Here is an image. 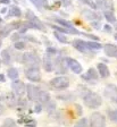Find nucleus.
<instances>
[{
    "label": "nucleus",
    "mask_w": 117,
    "mask_h": 127,
    "mask_svg": "<svg viewBox=\"0 0 117 127\" xmlns=\"http://www.w3.org/2000/svg\"><path fill=\"white\" fill-rule=\"evenodd\" d=\"M25 17H26L27 22L22 23V25H23L25 29H35V30H39V31L45 32V27H44V25H43V23L38 18L37 16H35L31 10L26 11Z\"/></svg>",
    "instance_id": "f257e3e1"
},
{
    "label": "nucleus",
    "mask_w": 117,
    "mask_h": 127,
    "mask_svg": "<svg viewBox=\"0 0 117 127\" xmlns=\"http://www.w3.org/2000/svg\"><path fill=\"white\" fill-rule=\"evenodd\" d=\"M83 101H84L85 106L90 109H96L102 104V99L100 95L94 92H91V91L85 92V94L83 95Z\"/></svg>",
    "instance_id": "f03ea898"
},
{
    "label": "nucleus",
    "mask_w": 117,
    "mask_h": 127,
    "mask_svg": "<svg viewBox=\"0 0 117 127\" xmlns=\"http://www.w3.org/2000/svg\"><path fill=\"white\" fill-rule=\"evenodd\" d=\"M22 64L26 65L29 68H39L41 64V59L37 53L27 52L22 56Z\"/></svg>",
    "instance_id": "7ed1b4c3"
},
{
    "label": "nucleus",
    "mask_w": 117,
    "mask_h": 127,
    "mask_svg": "<svg viewBox=\"0 0 117 127\" xmlns=\"http://www.w3.org/2000/svg\"><path fill=\"white\" fill-rule=\"evenodd\" d=\"M50 85L57 90H64V89H67L69 86V79L64 76L55 77L50 81Z\"/></svg>",
    "instance_id": "20e7f679"
},
{
    "label": "nucleus",
    "mask_w": 117,
    "mask_h": 127,
    "mask_svg": "<svg viewBox=\"0 0 117 127\" xmlns=\"http://www.w3.org/2000/svg\"><path fill=\"white\" fill-rule=\"evenodd\" d=\"M91 127H106V118L100 112H94L90 117Z\"/></svg>",
    "instance_id": "39448f33"
},
{
    "label": "nucleus",
    "mask_w": 117,
    "mask_h": 127,
    "mask_svg": "<svg viewBox=\"0 0 117 127\" xmlns=\"http://www.w3.org/2000/svg\"><path fill=\"white\" fill-rule=\"evenodd\" d=\"M104 94L112 102L117 103V86H115L114 84L106 85V87H105V90H104Z\"/></svg>",
    "instance_id": "423d86ee"
},
{
    "label": "nucleus",
    "mask_w": 117,
    "mask_h": 127,
    "mask_svg": "<svg viewBox=\"0 0 117 127\" xmlns=\"http://www.w3.org/2000/svg\"><path fill=\"white\" fill-rule=\"evenodd\" d=\"M65 63H66V65L69 67V69L72 71H74L75 74H81V73H82V70H83L82 65L77 60H75L74 58L66 57V58H65Z\"/></svg>",
    "instance_id": "0eeeda50"
},
{
    "label": "nucleus",
    "mask_w": 117,
    "mask_h": 127,
    "mask_svg": "<svg viewBox=\"0 0 117 127\" xmlns=\"http://www.w3.org/2000/svg\"><path fill=\"white\" fill-rule=\"evenodd\" d=\"M53 19H55V21H56L58 24H60L61 27H65V29L68 30V31L71 32V34H78V35H80V34H83V35H85V33H81L78 30L75 29L71 22L66 21V19H63V18H58V17H55Z\"/></svg>",
    "instance_id": "6e6552de"
},
{
    "label": "nucleus",
    "mask_w": 117,
    "mask_h": 127,
    "mask_svg": "<svg viewBox=\"0 0 117 127\" xmlns=\"http://www.w3.org/2000/svg\"><path fill=\"white\" fill-rule=\"evenodd\" d=\"M97 8L105 11H114V2L113 0H96L94 2Z\"/></svg>",
    "instance_id": "1a4fd4ad"
},
{
    "label": "nucleus",
    "mask_w": 117,
    "mask_h": 127,
    "mask_svg": "<svg viewBox=\"0 0 117 127\" xmlns=\"http://www.w3.org/2000/svg\"><path fill=\"white\" fill-rule=\"evenodd\" d=\"M11 89H13V92L17 95V96H22L24 94V92L26 90V85L22 81H18V79H15L13 83H11Z\"/></svg>",
    "instance_id": "9d476101"
},
{
    "label": "nucleus",
    "mask_w": 117,
    "mask_h": 127,
    "mask_svg": "<svg viewBox=\"0 0 117 127\" xmlns=\"http://www.w3.org/2000/svg\"><path fill=\"white\" fill-rule=\"evenodd\" d=\"M25 76L32 82H40L41 81V74L39 68H27L25 71Z\"/></svg>",
    "instance_id": "9b49d317"
},
{
    "label": "nucleus",
    "mask_w": 117,
    "mask_h": 127,
    "mask_svg": "<svg viewBox=\"0 0 117 127\" xmlns=\"http://www.w3.org/2000/svg\"><path fill=\"white\" fill-rule=\"evenodd\" d=\"M81 14H82V16L84 17L85 19H86V21H90V22H94V21H98L99 22L101 19L100 15H99L98 13L91 10V9H88V8H84V9H82Z\"/></svg>",
    "instance_id": "f8f14e48"
},
{
    "label": "nucleus",
    "mask_w": 117,
    "mask_h": 127,
    "mask_svg": "<svg viewBox=\"0 0 117 127\" xmlns=\"http://www.w3.org/2000/svg\"><path fill=\"white\" fill-rule=\"evenodd\" d=\"M40 89L38 86L33 84H27L26 85V92H27V96L31 101H37L38 96H39V93H40Z\"/></svg>",
    "instance_id": "ddd939ff"
},
{
    "label": "nucleus",
    "mask_w": 117,
    "mask_h": 127,
    "mask_svg": "<svg viewBox=\"0 0 117 127\" xmlns=\"http://www.w3.org/2000/svg\"><path fill=\"white\" fill-rule=\"evenodd\" d=\"M53 69L58 74H65L66 73V67H65V59L63 57H57L55 63H53Z\"/></svg>",
    "instance_id": "4468645a"
},
{
    "label": "nucleus",
    "mask_w": 117,
    "mask_h": 127,
    "mask_svg": "<svg viewBox=\"0 0 117 127\" xmlns=\"http://www.w3.org/2000/svg\"><path fill=\"white\" fill-rule=\"evenodd\" d=\"M72 44L77 51H80V52H82V53H90L91 52V51L88 49V47H86L85 41H83V40L75 39V40H73Z\"/></svg>",
    "instance_id": "2eb2a0df"
},
{
    "label": "nucleus",
    "mask_w": 117,
    "mask_h": 127,
    "mask_svg": "<svg viewBox=\"0 0 117 127\" xmlns=\"http://www.w3.org/2000/svg\"><path fill=\"white\" fill-rule=\"evenodd\" d=\"M82 78L86 82H90V81H98L99 76H98V73H97V69L94 68H89L86 74H83L82 75Z\"/></svg>",
    "instance_id": "dca6fc26"
},
{
    "label": "nucleus",
    "mask_w": 117,
    "mask_h": 127,
    "mask_svg": "<svg viewBox=\"0 0 117 127\" xmlns=\"http://www.w3.org/2000/svg\"><path fill=\"white\" fill-rule=\"evenodd\" d=\"M104 50H105L106 56L117 59V45L110 44V43H107V44H105Z\"/></svg>",
    "instance_id": "f3484780"
},
{
    "label": "nucleus",
    "mask_w": 117,
    "mask_h": 127,
    "mask_svg": "<svg viewBox=\"0 0 117 127\" xmlns=\"http://www.w3.org/2000/svg\"><path fill=\"white\" fill-rule=\"evenodd\" d=\"M38 102H39V104H47V103L50 101V95H49V93L47 92V91H43L41 90L40 93H39V96H38Z\"/></svg>",
    "instance_id": "a211bd4d"
},
{
    "label": "nucleus",
    "mask_w": 117,
    "mask_h": 127,
    "mask_svg": "<svg viewBox=\"0 0 117 127\" xmlns=\"http://www.w3.org/2000/svg\"><path fill=\"white\" fill-rule=\"evenodd\" d=\"M42 65H43V68H44L45 71H52L53 70V61L51 60L50 56L45 55L44 57H43Z\"/></svg>",
    "instance_id": "6ab92c4d"
},
{
    "label": "nucleus",
    "mask_w": 117,
    "mask_h": 127,
    "mask_svg": "<svg viewBox=\"0 0 117 127\" xmlns=\"http://www.w3.org/2000/svg\"><path fill=\"white\" fill-rule=\"evenodd\" d=\"M97 68H98L99 74H100V76L102 77V78H107V77H109V75H110V71H109L108 67L106 66V64H102V63L98 64Z\"/></svg>",
    "instance_id": "aec40b11"
},
{
    "label": "nucleus",
    "mask_w": 117,
    "mask_h": 127,
    "mask_svg": "<svg viewBox=\"0 0 117 127\" xmlns=\"http://www.w3.org/2000/svg\"><path fill=\"white\" fill-rule=\"evenodd\" d=\"M22 16V10L18 6H11L9 8V13H8V17H21Z\"/></svg>",
    "instance_id": "412c9836"
},
{
    "label": "nucleus",
    "mask_w": 117,
    "mask_h": 127,
    "mask_svg": "<svg viewBox=\"0 0 117 127\" xmlns=\"http://www.w3.org/2000/svg\"><path fill=\"white\" fill-rule=\"evenodd\" d=\"M1 59H2L5 65H9V64L11 63V56H10V53H9L8 49L2 50V52H1Z\"/></svg>",
    "instance_id": "4be33fe9"
},
{
    "label": "nucleus",
    "mask_w": 117,
    "mask_h": 127,
    "mask_svg": "<svg viewBox=\"0 0 117 127\" xmlns=\"http://www.w3.org/2000/svg\"><path fill=\"white\" fill-rule=\"evenodd\" d=\"M86 43V47H88V49L92 52V51H94V50H99V49H101V47L102 45L100 44L99 42H93V41H88V42H85Z\"/></svg>",
    "instance_id": "5701e85b"
},
{
    "label": "nucleus",
    "mask_w": 117,
    "mask_h": 127,
    "mask_svg": "<svg viewBox=\"0 0 117 127\" xmlns=\"http://www.w3.org/2000/svg\"><path fill=\"white\" fill-rule=\"evenodd\" d=\"M7 75H8V77L10 79H14V81H15V79L18 78L19 74H18V70H17L15 67H10V68L7 70Z\"/></svg>",
    "instance_id": "b1692460"
},
{
    "label": "nucleus",
    "mask_w": 117,
    "mask_h": 127,
    "mask_svg": "<svg viewBox=\"0 0 117 127\" xmlns=\"http://www.w3.org/2000/svg\"><path fill=\"white\" fill-rule=\"evenodd\" d=\"M104 16L109 23H115L116 22V17L114 15V11H104Z\"/></svg>",
    "instance_id": "393cba45"
},
{
    "label": "nucleus",
    "mask_w": 117,
    "mask_h": 127,
    "mask_svg": "<svg viewBox=\"0 0 117 127\" xmlns=\"http://www.w3.org/2000/svg\"><path fill=\"white\" fill-rule=\"evenodd\" d=\"M55 37H56V39L58 40L60 43H67V42H68V40H67L66 35L61 34V33H59V32H55Z\"/></svg>",
    "instance_id": "a878e982"
},
{
    "label": "nucleus",
    "mask_w": 117,
    "mask_h": 127,
    "mask_svg": "<svg viewBox=\"0 0 117 127\" xmlns=\"http://www.w3.org/2000/svg\"><path fill=\"white\" fill-rule=\"evenodd\" d=\"M0 127H18V126L16 125L15 120H13V119L8 118V119H6L5 122H3V124L1 125Z\"/></svg>",
    "instance_id": "bb28decb"
},
{
    "label": "nucleus",
    "mask_w": 117,
    "mask_h": 127,
    "mask_svg": "<svg viewBox=\"0 0 117 127\" xmlns=\"http://www.w3.org/2000/svg\"><path fill=\"white\" fill-rule=\"evenodd\" d=\"M51 27H52L53 30H56V32H59L61 34H68V33L71 34V32H69L67 29H65V27L58 26V25H51Z\"/></svg>",
    "instance_id": "cd10ccee"
},
{
    "label": "nucleus",
    "mask_w": 117,
    "mask_h": 127,
    "mask_svg": "<svg viewBox=\"0 0 117 127\" xmlns=\"http://www.w3.org/2000/svg\"><path fill=\"white\" fill-rule=\"evenodd\" d=\"M74 127H89V124H88V119H85V118H82L80 119L78 122L75 124Z\"/></svg>",
    "instance_id": "c85d7f7f"
},
{
    "label": "nucleus",
    "mask_w": 117,
    "mask_h": 127,
    "mask_svg": "<svg viewBox=\"0 0 117 127\" xmlns=\"http://www.w3.org/2000/svg\"><path fill=\"white\" fill-rule=\"evenodd\" d=\"M25 47H26V43L24 41H17L14 43V48L17 50H23V49H25Z\"/></svg>",
    "instance_id": "c756f323"
},
{
    "label": "nucleus",
    "mask_w": 117,
    "mask_h": 127,
    "mask_svg": "<svg viewBox=\"0 0 117 127\" xmlns=\"http://www.w3.org/2000/svg\"><path fill=\"white\" fill-rule=\"evenodd\" d=\"M108 117L110 118L112 122L117 123V110H109L108 111Z\"/></svg>",
    "instance_id": "7c9ffc66"
},
{
    "label": "nucleus",
    "mask_w": 117,
    "mask_h": 127,
    "mask_svg": "<svg viewBox=\"0 0 117 127\" xmlns=\"http://www.w3.org/2000/svg\"><path fill=\"white\" fill-rule=\"evenodd\" d=\"M47 104H48V106H47V111H48L49 114H51V112L55 110V108H56V103L53 102V101H49Z\"/></svg>",
    "instance_id": "2f4dec72"
},
{
    "label": "nucleus",
    "mask_w": 117,
    "mask_h": 127,
    "mask_svg": "<svg viewBox=\"0 0 117 127\" xmlns=\"http://www.w3.org/2000/svg\"><path fill=\"white\" fill-rule=\"evenodd\" d=\"M80 1H82L83 3H85V5H88L90 8H92V9H97L96 5H94V2H93L92 0H80Z\"/></svg>",
    "instance_id": "473e14b6"
},
{
    "label": "nucleus",
    "mask_w": 117,
    "mask_h": 127,
    "mask_svg": "<svg viewBox=\"0 0 117 127\" xmlns=\"http://www.w3.org/2000/svg\"><path fill=\"white\" fill-rule=\"evenodd\" d=\"M57 52H58V51H57L56 48L49 47V48H47V53H45V55H48V56H53V55H56Z\"/></svg>",
    "instance_id": "72a5a7b5"
},
{
    "label": "nucleus",
    "mask_w": 117,
    "mask_h": 127,
    "mask_svg": "<svg viewBox=\"0 0 117 127\" xmlns=\"http://www.w3.org/2000/svg\"><path fill=\"white\" fill-rule=\"evenodd\" d=\"M31 1L34 3L38 9H41V8H42V0H31Z\"/></svg>",
    "instance_id": "f704fd0d"
},
{
    "label": "nucleus",
    "mask_w": 117,
    "mask_h": 127,
    "mask_svg": "<svg viewBox=\"0 0 117 127\" xmlns=\"http://www.w3.org/2000/svg\"><path fill=\"white\" fill-rule=\"evenodd\" d=\"M91 26L93 27L94 30H99L100 29V22H98V21H94V22H91Z\"/></svg>",
    "instance_id": "c9c22d12"
},
{
    "label": "nucleus",
    "mask_w": 117,
    "mask_h": 127,
    "mask_svg": "<svg viewBox=\"0 0 117 127\" xmlns=\"http://www.w3.org/2000/svg\"><path fill=\"white\" fill-rule=\"evenodd\" d=\"M58 1H59V3L63 5L64 7H67V6L72 5V1H71V0H58Z\"/></svg>",
    "instance_id": "e433bc0d"
},
{
    "label": "nucleus",
    "mask_w": 117,
    "mask_h": 127,
    "mask_svg": "<svg viewBox=\"0 0 117 127\" xmlns=\"http://www.w3.org/2000/svg\"><path fill=\"white\" fill-rule=\"evenodd\" d=\"M112 26L110 25H108V24H106V25H104V31L107 32V33H112Z\"/></svg>",
    "instance_id": "4c0bfd02"
},
{
    "label": "nucleus",
    "mask_w": 117,
    "mask_h": 127,
    "mask_svg": "<svg viewBox=\"0 0 117 127\" xmlns=\"http://www.w3.org/2000/svg\"><path fill=\"white\" fill-rule=\"evenodd\" d=\"M25 127H35V122L34 120H31L30 123L25 124Z\"/></svg>",
    "instance_id": "58836bf2"
},
{
    "label": "nucleus",
    "mask_w": 117,
    "mask_h": 127,
    "mask_svg": "<svg viewBox=\"0 0 117 127\" xmlns=\"http://www.w3.org/2000/svg\"><path fill=\"white\" fill-rule=\"evenodd\" d=\"M41 110H42V106H41V104H37V106H35L34 111L35 112H40Z\"/></svg>",
    "instance_id": "ea45409f"
},
{
    "label": "nucleus",
    "mask_w": 117,
    "mask_h": 127,
    "mask_svg": "<svg viewBox=\"0 0 117 127\" xmlns=\"http://www.w3.org/2000/svg\"><path fill=\"white\" fill-rule=\"evenodd\" d=\"M3 112H5V107H3L2 104L0 103V116H1V115H2Z\"/></svg>",
    "instance_id": "a19ab883"
},
{
    "label": "nucleus",
    "mask_w": 117,
    "mask_h": 127,
    "mask_svg": "<svg viewBox=\"0 0 117 127\" xmlns=\"http://www.w3.org/2000/svg\"><path fill=\"white\" fill-rule=\"evenodd\" d=\"M0 2L3 3V5H9V3H10V0H0Z\"/></svg>",
    "instance_id": "79ce46f5"
},
{
    "label": "nucleus",
    "mask_w": 117,
    "mask_h": 127,
    "mask_svg": "<svg viewBox=\"0 0 117 127\" xmlns=\"http://www.w3.org/2000/svg\"><path fill=\"white\" fill-rule=\"evenodd\" d=\"M75 108H76L77 112H78V115H82V109H81L80 106H75Z\"/></svg>",
    "instance_id": "37998d69"
},
{
    "label": "nucleus",
    "mask_w": 117,
    "mask_h": 127,
    "mask_svg": "<svg viewBox=\"0 0 117 127\" xmlns=\"http://www.w3.org/2000/svg\"><path fill=\"white\" fill-rule=\"evenodd\" d=\"M6 81V77L3 74H0V82H5Z\"/></svg>",
    "instance_id": "c03bdc74"
},
{
    "label": "nucleus",
    "mask_w": 117,
    "mask_h": 127,
    "mask_svg": "<svg viewBox=\"0 0 117 127\" xmlns=\"http://www.w3.org/2000/svg\"><path fill=\"white\" fill-rule=\"evenodd\" d=\"M6 11H7V8H3V9H1V13H2V14H5Z\"/></svg>",
    "instance_id": "a18cd8bd"
},
{
    "label": "nucleus",
    "mask_w": 117,
    "mask_h": 127,
    "mask_svg": "<svg viewBox=\"0 0 117 127\" xmlns=\"http://www.w3.org/2000/svg\"><path fill=\"white\" fill-rule=\"evenodd\" d=\"M114 39L117 41V33H115V35H114Z\"/></svg>",
    "instance_id": "49530a36"
},
{
    "label": "nucleus",
    "mask_w": 117,
    "mask_h": 127,
    "mask_svg": "<svg viewBox=\"0 0 117 127\" xmlns=\"http://www.w3.org/2000/svg\"><path fill=\"white\" fill-rule=\"evenodd\" d=\"M1 22H2V18H1V17H0V23H1Z\"/></svg>",
    "instance_id": "de8ad7c7"
},
{
    "label": "nucleus",
    "mask_w": 117,
    "mask_h": 127,
    "mask_svg": "<svg viewBox=\"0 0 117 127\" xmlns=\"http://www.w3.org/2000/svg\"><path fill=\"white\" fill-rule=\"evenodd\" d=\"M115 76H116V78H117V73H115Z\"/></svg>",
    "instance_id": "09e8293b"
},
{
    "label": "nucleus",
    "mask_w": 117,
    "mask_h": 127,
    "mask_svg": "<svg viewBox=\"0 0 117 127\" xmlns=\"http://www.w3.org/2000/svg\"><path fill=\"white\" fill-rule=\"evenodd\" d=\"M0 47H1V40H0Z\"/></svg>",
    "instance_id": "8fccbe9b"
},
{
    "label": "nucleus",
    "mask_w": 117,
    "mask_h": 127,
    "mask_svg": "<svg viewBox=\"0 0 117 127\" xmlns=\"http://www.w3.org/2000/svg\"><path fill=\"white\" fill-rule=\"evenodd\" d=\"M0 64H1V60H0Z\"/></svg>",
    "instance_id": "3c124183"
},
{
    "label": "nucleus",
    "mask_w": 117,
    "mask_h": 127,
    "mask_svg": "<svg viewBox=\"0 0 117 127\" xmlns=\"http://www.w3.org/2000/svg\"><path fill=\"white\" fill-rule=\"evenodd\" d=\"M116 29H117V26H116Z\"/></svg>",
    "instance_id": "603ef678"
}]
</instances>
